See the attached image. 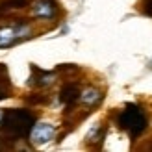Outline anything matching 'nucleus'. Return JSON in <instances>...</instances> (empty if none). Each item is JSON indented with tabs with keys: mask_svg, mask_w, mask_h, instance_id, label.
<instances>
[{
	"mask_svg": "<svg viewBox=\"0 0 152 152\" xmlns=\"http://www.w3.org/2000/svg\"><path fill=\"white\" fill-rule=\"evenodd\" d=\"M34 124H35V117L28 110L13 108V110L4 111V119H2V124L0 126L4 128L7 137L17 141V139H22V137H28Z\"/></svg>",
	"mask_w": 152,
	"mask_h": 152,
	"instance_id": "1",
	"label": "nucleus"
},
{
	"mask_svg": "<svg viewBox=\"0 0 152 152\" xmlns=\"http://www.w3.org/2000/svg\"><path fill=\"white\" fill-rule=\"evenodd\" d=\"M147 113L137 104H126L117 115V126L130 135V139H137L147 130Z\"/></svg>",
	"mask_w": 152,
	"mask_h": 152,
	"instance_id": "2",
	"label": "nucleus"
},
{
	"mask_svg": "<svg viewBox=\"0 0 152 152\" xmlns=\"http://www.w3.org/2000/svg\"><path fill=\"white\" fill-rule=\"evenodd\" d=\"M32 35V26L26 22H17L11 26H0V47H11Z\"/></svg>",
	"mask_w": 152,
	"mask_h": 152,
	"instance_id": "3",
	"label": "nucleus"
},
{
	"mask_svg": "<svg viewBox=\"0 0 152 152\" xmlns=\"http://www.w3.org/2000/svg\"><path fill=\"white\" fill-rule=\"evenodd\" d=\"M56 137V126L50 123H35L30 130V141L35 147H43Z\"/></svg>",
	"mask_w": 152,
	"mask_h": 152,
	"instance_id": "4",
	"label": "nucleus"
},
{
	"mask_svg": "<svg viewBox=\"0 0 152 152\" xmlns=\"http://www.w3.org/2000/svg\"><path fill=\"white\" fill-rule=\"evenodd\" d=\"M32 15L37 19L48 20L56 17V4L54 0H35L32 6Z\"/></svg>",
	"mask_w": 152,
	"mask_h": 152,
	"instance_id": "5",
	"label": "nucleus"
},
{
	"mask_svg": "<svg viewBox=\"0 0 152 152\" xmlns=\"http://www.w3.org/2000/svg\"><path fill=\"white\" fill-rule=\"evenodd\" d=\"M80 98V87L78 83H65V86L61 87V91H59V100H61V104L67 108V111L72 110V106L78 102Z\"/></svg>",
	"mask_w": 152,
	"mask_h": 152,
	"instance_id": "6",
	"label": "nucleus"
},
{
	"mask_svg": "<svg viewBox=\"0 0 152 152\" xmlns=\"http://www.w3.org/2000/svg\"><path fill=\"white\" fill-rule=\"evenodd\" d=\"M104 98L102 95V91L98 89V87H86L83 91H80V98H78V102H82L86 108H95V106L100 104V100Z\"/></svg>",
	"mask_w": 152,
	"mask_h": 152,
	"instance_id": "7",
	"label": "nucleus"
},
{
	"mask_svg": "<svg viewBox=\"0 0 152 152\" xmlns=\"http://www.w3.org/2000/svg\"><path fill=\"white\" fill-rule=\"evenodd\" d=\"M34 71L37 72V76H32L30 78V86H37V87H47V86H52L56 80V74L54 72H47V71H41V69H35Z\"/></svg>",
	"mask_w": 152,
	"mask_h": 152,
	"instance_id": "8",
	"label": "nucleus"
},
{
	"mask_svg": "<svg viewBox=\"0 0 152 152\" xmlns=\"http://www.w3.org/2000/svg\"><path fill=\"white\" fill-rule=\"evenodd\" d=\"M104 130H106V128L100 124V123H98L96 126H93V128H91V132L87 134V143H91V141H102L104 139Z\"/></svg>",
	"mask_w": 152,
	"mask_h": 152,
	"instance_id": "9",
	"label": "nucleus"
},
{
	"mask_svg": "<svg viewBox=\"0 0 152 152\" xmlns=\"http://www.w3.org/2000/svg\"><path fill=\"white\" fill-rule=\"evenodd\" d=\"M139 10H141L143 15H148V17H152V0H141Z\"/></svg>",
	"mask_w": 152,
	"mask_h": 152,
	"instance_id": "10",
	"label": "nucleus"
},
{
	"mask_svg": "<svg viewBox=\"0 0 152 152\" xmlns=\"http://www.w3.org/2000/svg\"><path fill=\"white\" fill-rule=\"evenodd\" d=\"M2 119H4V111L0 110V124H2Z\"/></svg>",
	"mask_w": 152,
	"mask_h": 152,
	"instance_id": "11",
	"label": "nucleus"
},
{
	"mask_svg": "<svg viewBox=\"0 0 152 152\" xmlns=\"http://www.w3.org/2000/svg\"><path fill=\"white\" fill-rule=\"evenodd\" d=\"M0 150H2V139H0Z\"/></svg>",
	"mask_w": 152,
	"mask_h": 152,
	"instance_id": "12",
	"label": "nucleus"
}]
</instances>
